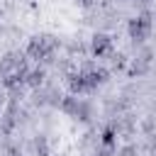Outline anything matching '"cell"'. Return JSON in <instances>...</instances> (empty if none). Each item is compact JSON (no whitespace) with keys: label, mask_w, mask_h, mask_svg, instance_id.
I'll use <instances>...</instances> for the list:
<instances>
[{"label":"cell","mask_w":156,"mask_h":156,"mask_svg":"<svg viewBox=\"0 0 156 156\" xmlns=\"http://www.w3.org/2000/svg\"><path fill=\"white\" fill-rule=\"evenodd\" d=\"M127 32H129V37H132L134 41H144V39L151 34V15L144 12V15L134 17V20H129Z\"/></svg>","instance_id":"obj_1"},{"label":"cell","mask_w":156,"mask_h":156,"mask_svg":"<svg viewBox=\"0 0 156 156\" xmlns=\"http://www.w3.org/2000/svg\"><path fill=\"white\" fill-rule=\"evenodd\" d=\"M90 51H93V56L112 54V37H107V34H95L93 41H90Z\"/></svg>","instance_id":"obj_2"},{"label":"cell","mask_w":156,"mask_h":156,"mask_svg":"<svg viewBox=\"0 0 156 156\" xmlns=\"http://www.w3.org/2000/svg\"><path fill=\"white\" fill-rule=\"evenodd\" d=\"M68 88H71V95H80V93H90L88 90V80L83 73H76L68 78Z\"/></svg>","instance_id":"obj_3"},{"label":"cell","mask_w":156,"mask_h":156,"mask_svg":"<svg viewBox=\"0 0 156 156\" xmlns=\"http://www.w3.org/2000/svg\"><path fill=\"white\" fill-rule=\"evenodd\" d=\"M15 122H17V117H15V105H12V107H10V112L0 117V134H5V136H7V134L15 129Z\"/></svg>","instance_id":"obj_4"},{"label":"cell","mask_w":156,"mask_h":156,"mask_svg":"<svg viewBox=\"0 0 156 156\" xmlns=\"http://www.w3.org/2000/svg\"><path fill=\"white\" fill-rule=\"evenodd\" d=\"M17 56H20V54L10 51V54H5V56L0 58V76H7V73L15 71V66H17Z\"/></svg>","instance_id":"obj_5"},{"label":"cell","mask_w":156,"mask_h":156,"mask_svg":"<svg viewBox=\"0 0 156 156\" xmlns=\"http://www.w3.org/2000/svg\"><path fill=\"white\" fill-rule=\"evenodd\" d=\"M100 141H102V146L112 149V146L117 144V124H110V127H105V129H102V134H100Z\"/></svg>","instance_id":"obj_6"},{"label":"cell","mask_w":156,"mask_h":156,"mask_svg":"<svg viewBox=\"0 0 156 156\" xmlns=\"http://www.w3.org/2000/svg\"><path fill=\"white\" fill-rule=\"evenodd\" d=\"M44 78H46V71H44V68H34V71L27 73V80H24V83H27L29 88H39V85L44 83Z\"/></svg>","instance_id":"obj_7"},{"label":"cell","mask_w":156,"mask_h":156,"mask_svg":"<svg viewBox=\"0 0 156 156\" xmlns=\"http://www.w3.org/2000/svg\"><path fill=\"white\" fill-rule=\"evenodd\" d=\"M78 105H80V100H78L76 95H68V98L61 100V110H63L66 115H73V117H76V112H78Z\"/></svg>","instance_id":"obj_8"},{"label":"cell","mask_w":156,"mask_h":156,"mask_svg":"<svg viewBox=\"0 0 156 156\" xmlns=\"http://www.w3.org/2000/svg\"><path fill=\"white\" fill-rule=\"evenodd\" d=\"M34 151H37V156H49V141H46V136H37L34 139Z\"/></svg>","instance_id":"obj_9"},{"label":"cell","mask_w":156,"mask_h":156,"mask_svg":"<svg viewBox=\"0 0 156 156\" xmlns=\"http://www.w3.org/2000/svg\"><path fill=\"white\" fill-rule=\"evenodd\" d=\"M117 156H136V146L127 144V146H122V149H119V154H117Z\"/></svg>","instance_id":"obj_10"},{"label":"cell","mask_w":156,"mask_h":156,"mask_svg":"<svg viewBox=\"0 0 156 156\" xmlns=\"http://www.w3.org/2000/svg\"><path fill=\"white\" fill-rule=\"evenodd\" d=\"M76 2H78V5H83V7H90L95 0H76Z\"/></svg>","instance_id":"obj_11"},{"label":"cell","mask_w":156,"mask_h":156,"mask_svg":"<svg viewBox=\"0 0 156 156\" xmlns=\"http://www.w3.org/2000/svg\"><path fill=\"white\" fill-rule=\"evenodd\" d=\"M5 156H22V154H20L17 149H7V154H5Z\"/></svg>","instance_id":"obj_12"},{"label":"cell","mask_w":156,"mask_h":156,"mask_svg":"<svg viewBox=\"0 0 156 156\" xmlns=\"http://www.w3.org/2000/svg\"><path fill=\"white\" fill-rule=\"evenodd\" d=\"M2 105H5V95L0 93V110H2Z\"/></svg>","instance_id":"obj_13"},{"label":"cell","mask_w":156,"mask_h":156,"mask_svg":"<svg viewBox=\"0 0 156 156\" xmlns=\"http://www.w3.org/2000/svg\"><path fill=\"white\" fill-rule=\"evenodd\" d=\"M154 156H156V151H154Z\"/></svg>","instance_id":"obj_14"}]
</instances>
